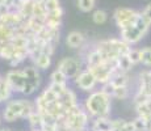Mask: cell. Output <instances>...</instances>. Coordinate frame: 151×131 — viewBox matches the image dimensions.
<instances>
[{"instance_id": "cell-1", "label": "cell", "mask_w": 151, "mask_h": 131, "mask_svg": "<svg viewBox=\"0 0 151 131\" xmlns=\"http://www.w3.org/2000/svg\"><path fill=\"white\" fill-rule=\"evenodd\" d=\"M36 110L34 98L14 96L12 100L3 105L0 114H1L3 122L14 123L17 121H27V118Z\"/></svg>"}, {"instance_id": "cell-2", "label": "cell", "mask_w": 151, "mask_h": 131, "mask_svg": "<svg viewBox=\"0 0 151 131\" xmlns=\"http://www.w3.org/2000/svg\"><path fill=\"white\" fill-rule=\"evenodd\" d=\"M112 97L104 93L100 88L88 93L82 100L83 109L88 113L91 119L112 117Z\"/></svg>"}, {"instance_id": "cell-3", "label": "cell", "mask_w": 151, "mask_h": 131, "mask_svg": "<svg viewBox=\"0 0 151 131\" xmlns=\"http://www.w3.org/2000/svg\"><path fill=\"white\" fill-rule=\"evenodd\" d=\"M93 45L105 59L114 60L118 59L121 55L127 54V51L132 49V46H129L125 41H122L121 38H116V37L100 39L97 42H95Z\"/></svg>"}, {"instance_id": "cell-4", "label": "cell", "mask_w": 151, "mask_h": 131, "mask_svg": "<svg viewBox=\"0 0 151 131\" xmlns=\"http://www.w3.org/2000/svg\"><path fill=\"white\" fill-rule=\"evenodd\" d=\"M63 121L71 131H88L89 123H91L92 119L80 104L78 107L66 113Z\"/></svg>"}, {"instance_id": "cell-5", "label": "cell", "mask_w": 151, "mask_h": 131, "mask_svg": "<svg viewBox=\"0 0 151 131\" xmlns=\"http://www.w3.org/2000/svg\"><path fill=\"white\" fill-rule=\"evenodd\" d=\"M25 72V76H27V84L24 87V91H22L21 96L22 97H29L32 98L33 96H36L37 93L41 91L42 87V72L38 68H36L33 64H25L22 67Z\"/></svg>"}, {"instance_id": "cell-6", "label": "cell", "mask_w": 151, "mask_h": 131, "mask_svg": "<svg viewBox=\"0 0 151 131\" xmlns=\"http://www.w3.org/2000/svg\"><path fill=\"white\" fill-rule=\"evenodd\" d=\"M149 30H150V26L142 20L141 16H139V19H138V21L135 25L124 29V30H120V38L122 41H125L129 46L133 47V46L138 45V43L145 38V36L149 33Z\"/></svg>"}, {"instance_id": "cell-7", "label": "cell", "mask_w": 151, "mask_h": 131, "mask_svg": "<svg viewBox=\"0 0 151 131\" xmlns=\"http://www.w3.org/2000/svg\"><path fill=\"white\" fill-rule=\"evenodd\" d=\"M55 68L60 69V71L70 79V81H72L86 67H84L83 59L79 55H68V57L60 58V59L58 60Z\"/></svg>"}, {"instance_id": "cell-8", "label": "cell", "mask_w": 151, "mask_h": 131, "mask_svg": "<svg viewBox=\"0 0 151 131\" xmlns=\"http://www.w3.org/2000/svg\"><path fill=\"white\" fill-rule=\"evenodd\" d=\"M71 83H72V87H74L78 92H82L84 94H88V93H91V92L100 88V84H99V81L96 80L95 75L87 68H84Z\"/></svg>"}, {"instance_id": "cell-9", "label": "cell", "mask_w": 151, "mask_h": 131, "mask_svg": "<svg viewBox=\"0 0 151 131\" xmlns=\"http://www.w3.org/2000/svg\"><path fill=\"white\" fill-rule=\"evenodd\" d=\"M141 16L139 11H135L133 8H126V7H120L114 11L113 13V20H114L116 25L120 30H124L126 28L135 25Z\"/></svg>"}, {"instance_id": "cell-10", "label": "cell", "mask_w": 151, "mask_h": 131, "mask_svg": "<svg viewBox=\"0 0 151 131\" xmlns=\"http://www.w3.org/2000/svg\"><path fill=\"white\" fill-rule=\"evenodd\" d=\"M4 79L11 85V88L13 89L14 94L21 96L25 84H27V76H25V72L22 69V67L21 68H9L5 72Z\"/></svg>"}, {"instance_id": "cell-11", "label": "cell", "mask_w": 151, "mask_h": 131, "mask_svg": "<svg viewBox=\"0 0 151 131\" xmlns=\"http://www.w3.org/2000/svg\"><path fill=\"white\" fill-rule=\"evenodd\" d=\"M59 100H60V102H62L63 107H65L66 113L75 109V107H78L82 104V101H80V98H79V94H78V91L72 85H68L67 88L65 89V92L59 96Z\"/></svg>"}, {"instance_id": "cell-12", "label": "cell", "mask_w": 151, "mask_h": 131, "mask_svg": "<svg viewBox=\"0 0 151 131\" xmlns=\"http://www.w3.org/2000/svg\"><path fill=\"white\" fill-rule=\"evenodd\" d=\"M65 43H66V46H67V49L79 52L87 46L88 41H87V37L84 36V33H82V31L71 30L70 33H67V36H66Z\"/></svg>"}, {"instance_id": "cell-13", "label": "cell", "mask_w": 151, "mask_h": 131, "mask_svg": "<svg viewBox=\"0 0 151 131\" xmlns=\"http://www.w3.org/2000/svg\"><path fill=\"white\" fill-rule=\"evenodd\" d=\"M63 14H65V11H63L62 7L49 12L47 16H46V20H45V26L49 29H54V30H60Z\"/></svg>"}, {"instance_id": "cell-14", "label": "cell", "mask_w": 151, "mask_h": 131, "mask_svg": "<svg viewBox=\"0 0 151 131\" xmlns=\"http://www.w3.org/2000/svg\"><path fill=\"white\" fill-rule=\"evenodd\" d=\"M30 63L41 72H45L53 66V57L47 54H41L37 58H34L33 60H30Z\"/></svg>"}, {"instance_id": "cell-15", "label": "cell", "mask_w": 151, "mask_h": 131, "mask_svg": "<svg viewBox=\"0 0 151 131\" xmlns=\"http://www.w3.org/2000/svg\"><path fill=\"white\" fill-rule=\"evenodd\" d=\"M89 131H113L112 130V117L110 118H96L89 123Z\"/></svg>"}, {"instance_id": "cell-16", "label": "cell", "mask_w": 151, "mask_h": 131, "mask_svg": "<svg viewBox=\"0 0 151 131\" xmlns=\"http://www.w3.org/2000/svg\"><path fill=\"white\" fill-rule=\"evenodd\" d=\"M49 83L50 84H57V85H70L71 81L70 79L63 74L60 69L54 68L49 75Z\"/></svg>"}, {"instance_id": "cell-17", "label": "cell", "mask_w": 151, "mask_h": 131, "mask_svg": "<svg viewBox=\"0 0 151 131\" xmlns=\"http://www.w3.org/2000/svg\"><path fill=\"white\" fill-rule=\"evenodd\" d=\"M0 59L8 63V66L16 59V47L11 42L3 43L1 47V54H0Z\"/></svg>"}, {"instance_id": "cell-18", "label": "cell", "mask_w": 151, "mask_h": 131, "mask_svg": "<svg viewBox=\"0 0 151 131\" xmlns=\"http://www.w3.org/2000/svg\"><path fill=\"white\" fill-rule=\"evenodd\" d=\"M112 130L113 131H135L133 122L125 118H112Z\"/></svg>"}, {"instance_id": "cell-19", "label": "cell", "mask_w": 151, "mask_h": 131, "mask_svg": "<svg viewBox=\"0 0 151 131\" xmlns=\"http://www.w3.org/2000/svg\"><path fill=\"white\" fill-rule=\"evenodd\" d=\"M14 96L16 94H14L13 89L5 81V79H3V81L0 83V105H4L5 102H8L9 100H12Z\"/></svg>"}, {"instance_id": "cell-20", "label": "cell", "mask_w": 151, "mask_h": 131, "mask_svg": "<svg viewBox=\"0 0 151 131\" xmlns=\"http://www.w3.org/2000/svg\"><path fill=\"white\" fill-rule=\"evenodd\" d=\"M14 36H16V29L7 26L0 20V43L11 42Z\"/></svg>"}, {"instance_id": "cell-21", "label": "cell", "mask_w": 151, "mask_h": 131, "mask_svg": "<svg viewBox=\"0 0 151 131\" xmlns=\"http://www.w3.org/2000/svg\"><path fill=\"white\" fill-rule=\"evenodd\" d=\"M28 123V127L29 130H36V129H42V123H43V118L42 115L40 114L38 112H34L32 113L27 118V121H25Z\"/></svg>"}, {"instance_id": "cell-22", "label": "cell", "mask_w": 151, "mask_h": 131, "mask_svg": "<svg viewBox=\"0 0 151 131\" xmlns=\"http://www.w3.org/2000/svg\"><path fill=\"white\" fill-rule=\"evenodd\" d=\"M139 57H141V66L143 68H151V46L139 47Z\"/></svg>"}, {"instance_id": "cell-23", "label": "cell", "mask_w": 151, "mask_h": 131, "mask_svg": "<svg viewBox=\"0 0 151 131\" xmlns=\"http://www.w3.org/2000/svg\"><path fill=\"white\" fill-rule=\"evenodd\" d=\"M116 63H117V71H121V72H132L133 68H134V66H133V63L130 62L127 54L121 55Z\"/></svg>"}, {"instance_id": "cell-24", "label": "cell", "mask_w": 151, "mask_h": 131, "mask_svg": "<svg viewBox=\"0 0 151 131\" xmlns=\"http://www.w3.org/2000/svg\"><path fill=\"white\" fill-rule=\"evenodd\" d=\"M132 122H133V125H134L135 131H150V123L146 119L135 115V117L132 119Z\"/></svg>"}, {"instance_id": "cell-25", "label": "cell", "mask_w": 151, "mask_h": 131, "mask_svg": "<svg viewBox=\"0 0 151 131\" xmlns=\"http://www.w3.org/2000/svg\"><path fill=\"white\" fill-rule=\"evenodd\" d=\"M106 20H108V13H106L105 11H103V9L93 11V13H92V21H93L96 25L105 24Z\"/></svg>"}, {"instance_id": "cell-26", "label": "cell", "mask_w": 151, "mask_h": 131, "mask_svg": "<svg viewBox=\"0 0 151 131\" xmlns=\"http://www.w3.org/2000/svg\"><path fill=\"white\" fill-rule=\"evenodd\" d=\"M95 0H76V5L82 12L84 13H88L92 12L95 8Z\"/></svg>"}, {"instance_id": "cell-27", "label": "cell", "mask_w": 151, "mask_h": 131, "mask_svg": "<svg viewBox=\"0 0 151 131\" xmlns=\"http://www.w3.org/2000/svg\"><path fill=\"white\" fill-rule=\"evenodd\" d=\"M127 57H129L130 62L133 63V66L137 67L141 64V57H139V49L138 47H132L127 51Z\"/></svg>"}, {"instance_id": "cell-28", "label": "cell", "mask_w": 151, "mask_h": 131, "mask_svg": "<svg viewBox=\"0 0 151 131\" xmlns=\"http://www.w3.org/2000/svg\"><path fill=\"white\" fill-rule=\"evenodd\" d=\"M42 4H43V7H45V9L47 13L60 7L59 0H42Z\"/></svg>"}, {"instance_id": "cell-29", "label": "cell", "mask_w": 151, "mask_h": 131, "mask_svg": "<svg viewBox=\"0 0 151 131\" xmlns=\"http://www.w3.org/2000/svg\"><path fill=\"white\" fill-rule=\"evenodd\" d=\"M141 17H142V20L151 28V3L145 7L143 11H141Z\"/></svg>"}, {"instance_id": "cell-30", "label": "cell", "mask_w": 151, "mask_h": 131, "mask_svg": "<svg viewBox=\"0 0 151 131\" xmlns=\"http://www.w3.org/2000/svg\"><path fill=\"white\" fill-rule=\"evenodd\" d=\"M11 11H13V9H11L9 7H7V5H4V4H0V16H4V14H7L8 12H11Z\"/></svg>"}, {"instance_id": "cell-31", "label": "cell", "mask_w": 151, "mask_h": 131, "mask_svg": "<svg viewBox=\"0 0 151 131\" xmlns=\"http://www.w3.org/2000/svg\"><path fill=\"white\" fill-rule=\"evenodd\" d=\"M0 131H14V130H13V129H11V127L1 126V127H0Z\"/></svg>"}, {"instance_id": "cell-32", "label": "cell", "mask_w": 151, "mask_h": 131, "mask_svg": "<svg viewBox=\"0 0 151 131\" xmlns=\"http://www.w3.org/2000/svg\"><path fill=\"white\" fill-rule=\"evenodd\" d=\"M1 123H3V118H1V114H0V127H1Z\"/></svg>"}, {"instance_id": "cell-33", "label": "cell", "mask_w": 151, "mask_h": 131, "mask_svg": "<svg viewBox=\"0 0 151 131\" xmlns=\"http://www.w3.org/2000/svg\"><path fill=\"white\" fill-rule=\"evenodd\" d=\"M3 79H4V76H3V75L0 74V83H1V81H3Z\"/></svg>"}, {"instance_id": "cell-34", "label": "cell", "mask_w": 151, "mask_h": 131, "mask_svg": "<svg viewBox=\"0 0 151 131\" xmlns=\"http://www.w3.org/2000/svg\"><path fill=\"white\" fill-rule=\"evenodd\" d=\"M29 131H42L41 129H36V130H29Z\"/></svg>"}, {"instance_id": "cell-35", "label": "cell", "mask_w": 151, "mask_h": 131, "mask_svg": "<svg viewBox=\"0 0 151 131\" xmlns=\"http://www.w3.org/2000/svg\"><path fill=\"white\" fill-rule=\"evenodd\" d=\"M1 47H3V43H0V54H1Z\"/></svg>"}, {"instance_id": "cell-36", "label": "cell", "mask_w": 151, "mask_h": 131, "mask_svg": "<svg viewBox=\"0 0 151 131\" xmlns=\"http://www.w3.org/2000/svg\"><path fill=\"white\" fill-rule=\"evenodd\" d=\"M149 123H150V127H151V117H150V119H149Z\"/></svg>"}, {"instance_id": "cell-37", "label": "cell", "mask_w": 151, "mask_h": 131, "mask_svg": "<svg viewBox=\"0 0 151 131\" xmlns=\"http://www.w3.org/2000/svg\"><path fill=\"white\" fill-rule=\"evenodd\" d=\"M150 131H151V127H150Z\"/></svg>"}, {"instance_id": "cell-38", "label": "cell", "mask_w": 151, "mask_h": 131, "mask_svg": "<svg viewBox=\"0 0 151 131\" xmlns=\"http://www.w3.org/2000/svg\"><path fill=\"white\" fill-rule=\"evenodd\" d=\"M19 131H21V130H19Z\"/></svg>"}, {"instance_id": "cell-39", "label": "cell", "mask_w": 151, "mask_h": 131, "mask_svg": "<svg viewBox=\"0 0 151 131\" xmlns=\"http://www.w3.org/2000/svg\"><path fill=\"white\" fill-rule=\"evenodd\" d=\"M95 1H96V0H95Z\"/></svg>"}, {"instance_id": "cell-40", "label": "cell", "mask_w": 151, "mask_h": 131, "mask_svg": "<svg viewBox=\"0 0 151 131\" xmlns=\"http://www.w3.org/2000/svg\"><path fill=\"white\" fill-rule=\"evenodd\" d=\"M88 131H89V130H88Z\"/></svg>"}]
</instances>
